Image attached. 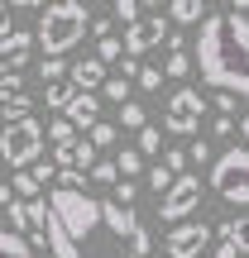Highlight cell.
I'll return each instance as SVG.
<instances>
[{
  "instance_id": "6da1fadb",
  "label": "cell",
  "mask_w": 249,
  "mask_h": 258,
  "mask_svg": "<svg viewBox=\"0 0 249 258\" xmlns=\"http://www.w3.org/2000/svg\"><path fill=\"white\" fill-rule=\"evenodd\" d=\"M196 72L211 91H230L249 101V19L225 10L206 15L196 34Z\"/></svg>"
},
{
  "instance_id": "7a4b0ae2",
  "label": "cell",
  "mask_w": 249,
  "mask_h": 258,
  "mask_svg": "<svg viewBox=\"0 0 249 258\" xmlns=\"http://www.w3.org/2000/svg\"><path fill=\"white\" fill-rule=\"evenodd\" d=\"M91 19H86V5H77V0H58V5H48L43 15H38V48H43V57H63L67 48H77L86 34H91Z\"/></svg>"
},
{
  "instance_id": "3957f363",
  "label": "cell",
  "mask_w": 249,
  "mask_h": 258,
  "mask_svg": "<svg viewBox=\"0 0 249 258\" xmlns=\"http://www.w3.org/2000/svg\"><path fill=\"white\" fill-rule=\"evenodd\" d=\"M48 211L72 239H91L96 225H101V201L86 191H72V186H53L48 191Z\"/></svg>"
},
{
  "instance_id": "277c9868",
  "label": "cell",
  "mask_w": 249,
  "mask_h": 258,
  "mask_svg": "<svg viewBox=\"0 0 249 258\" xmlns=\"http://www.w3.org/2000/svg\"><path fill=\"white\" fill-rule=\"evenodd\" d=\"M38 153H43V124L29 115V120L19 124H5V134H0V163L15 167V172H29V167L38 163Z\"/></svg>"
},
{
  "instance_id": "5b68a950",
  "label": "cell",
  "mask_w": 249,
  "mask_h": 258,
  "mask_svg": "<svg viewBox=\"0 0 249 258\" xmlns=\"http://www.w3.org/2000/svg\"><path fill=\"white\" fill-rule=\"evenodd\" d=\"M206 115V96L196 86H177L173 96L163 101V129L168 134H196Z\"/></svg>"
},
{
  "instance_id": "8992f818",
  "label": "cell",
  "mask_w": 249,
  "mask_h": 258,
  "mask_svg": "<svg viewBox=\"0 0 249 258\" xmlns=\"http://www.w3.org/2000/svg\"><path fill=\"white\" fill-rule=\"evenodd\" d=\"M206 244H211V225H206V220L173 225V230L163 234V253H168V258H202Z\"/></svg>"
},
{
  "instance_id": "52a82bcc",
  "label": "cell",
  "mask_w": 249,
  "mask_h": 258,
  "mask_svg": "<svg viewBox=\"0 0 249 258\" xmlns=\"http://www.w3.org/2000/svg\"><path fill=\"white\" fill-rule=\"evenodd\" d=\"M196 206H202V177L187 172V177H177L173 191L158 201V220H182V225H187V215H192Z\"/></svg>"
},
{
  "instance_id": "ba28073f",
  "label": "cell",
  "mask_w": 249,
  "mask_h": 258,
  "mask_svg": "<svg viewBox=\"0 0 249 258\" xmlns=\"http://www.w3.org/2000/svg\"><path fill=\"white\" fill-rule=\"evenodd\" d=\"M244 182H249V148L235 144L211 163V186L225 196V191H235V186H244Z\"/></svg>"
},
{
  "instance_id": "9c48e42d",
  "label": "cell",
  "mask_w": 249,
  "mask_h": 258,
  "mask_svg": "<svg viewBox=\"0 0 249 258\" xmlns=\"http://www.w3.org/2000/svg\"><path fill=\"white\" fill-rule=\"evenodd\" d=\"M163 38H173V34H168V15L158 10V15H144L139 24L125 29V53L139 57V53H148V48H158Z\"/></svg>"
},
{
  "instance_id": "30bf717a",
  "label": "cell",
  "mask_w": 249,
  "mask_h": 258,
  "mask_svg": "<svg viewBox=\"0 0 249 258\" xmlns=\"http://www.w3.org/2000/svg\"><path fill=\"white\" fill-rule=\"evenodd\" d=\"M53 163H58V172H82V167H96V144L91 139H72V144H58L53 148Z\"/></svg>"
},
{
  "instance_id": "8fae6325",
  "label": "cell",
  "mask_w": 249,
  "mask_h": 258,
  "mask_svg": "<svg viewBox=\"0 0 249 258\" xmlns=\"http://www.w3.org/2000/svg\"><path fill=\"white\" fill-rule=\"evenodd\" d=\"M63 115L77 124V134H91V129L101 124V120H96V115H101V96H91V91H77L72 101H67V110H63Z\"/></svg>"
},
{
  "instance_id": "7c38bea8",
  "label": "cell",
  "mask_w": 249,
  "mask_h": 258,
  "mask_svg": "<svg viewBox=\"0 0 249 258\" xmlns=\"http://www.w3.org/2000/svg\"><path fill=\"white\" fill-rule=\"evenodd\" d=\"M67 82H72V91H91L96 96L111 77H106V62H101V57H82V62H72V77H67Z\"/></svg>"
},
{
  "instance_id": "4fadbf2b",
  "label": "cell",
  "mask_w": 249,
  "mask_h": 258,
  "mask_svg": "<svg viewBox=\"0 0 249 258\" xmlns=\"http://www.w3.org/2000/svg\"><path fill=\"white\" fill-rule=\"evenodd\" d=\"M101 225H111V234H120V239H134V234H139L134 211L120 206V201H101Z\"/></svg>"
},
{
  "instance_id": "5bb4252c",
  "label": "cell",
  "mask_w": 249,
  "mask_h": 258,
  "mask_svg": "<svg viewBox=\"0 0 249 258\" xmlns=\"http://www.w3.org/2000/svg\"><path fill=\"white\" fill-rule=\"evenodd\" d=\"M43 230H48V249H53V258H82V253H77V239H72V234H67L63 225L53 220V215H48V225H43Z\"/></svg>"
},
{
  "instance_id": "9a60e30c",
  "label": "cell",
  "mask_w": 249,
  "mask_h": 258,
  "mask_svg": "<svg viewBox=\"0 0 249 258\" xmlns=\"http://www.w3.org/2000/svg\"><path fill=\"white\" fill-rule=\"evenodd\" d=\"M221 239H230L240 253H249V211L240 215V220H225L221 225Z\"/></svg>"
},
{
  "instance_id": "2e32d148",
  "label": "cell",
  "mask_w": 249,
  "mask_h": 258,
  "mask_svg": "<svg viewBox=\"0 0 249 258\" xmlns=\"http://www.w3.org/2000/svg\"><path fill=\"white\" fill-rule=\"evenodd\" d=\"M38 77H43V86H63L67 77H72V62H63V57H43V62H38Z\"/></svg>"
},
{
  "instance_id": "e0dca14e",
  "label": "cell",
  "mask_w": 249,
  "mask_h": 258,
  "mask_svg": "<svg viewBox=\"0 0 249 258\" xmlns=\"http://www.w3.org/2000/svg\"><path fill=\"white\" fill-rule=\"evenodd\" d=\"M0 258H34V244L24 239V234H0Z\"/></svg>"
},
{
  "instance_id": "ac0fdd59",
  "label": "cell",
  "mask_w": 249,
  "mask_h": 258,
  "mask_svg": "<svg viewBox=\"0 0 249 258\" xmlns=\"http://www.w3.org/2000/svg\"><path fill=\"white\" fill-rule=\"evenodd\" d=\"M168 19H177V24H196V19H206V10L196 5V0H173V5H168Z\"/></svg>"
},
{
  "instance_id": "d6986e66",
  "label": "cell",
  "mask_w": 249,
  "mask_h": 258,
  "mask_svg": "<svg viewBox=\"0 0 249 258\" xmlns=\"http://www.w3.org/2000/svg\"><path fill=\"white\" fill-rule=\"evenodd\" d=\"M115 172H120L125 182H129V177H139V172H144V153H139V148H120V158H115Z\"/></svg>"
},
{
  "instance_id": "ffe728a7",
  "label": "cell",
  "mask_w": 249,
  "mask_h": 258,
  "mask_svg": "<svg viewBox=\"0 0 249 258\" xmlns=\"http://www.w3.org/2000/svg\"><path fill=\"white\" fill-rule=\"evenodd\" d=\"M48 139H53V148H58V144H72V139H82V134H77V124L67 120V115H53V120H48Z\"/></svg>"
},
{
  "instance_id": "44dd1931",
  "label": "cell",
  "mask_w": 249,
  "mask_h": 258,
  "mask_svg": "<svg viewBox=\"0 0 249 258\" xmlns=\"http://www.w3.org/2000/svg\"><path fill=\"white\" fill-rule=\"evenodd\" d=\"M10 186H15L19 201H38V196H43V186L34 182V172H15V177H10Z\"/></svg>"
},
{
  "instance_id": "7402d4cb",
  "label": "cell",
  "mask_w": 249,
  "mask_h": 258,
  "mask_svg": "<svg viewBox=\"0 0 249 258\" xmlns=\"http://www.w3.org/2000/svg\"><path fill=\"white\" fill-rule=\"evenodd\" d=\"M101 101L106 105H129V82L125 77H111V82L101 86Z\"/></svg>"
},
{
  "instance_id": "603a6c76",
  "label": "cell",
  "mask_w": 249,
  "mask_h": 258,
  "mask_svg": "<svg viewBox=\"0 0 249 258\" xmlns=\"http://www.w3.org/2000/svg\"><path fill=\"white\" fill-rule=\"evenodd\" d=\"M120 124H125V129H134V134H144V129H148L144 105H134V101H129V105H120Z\"/></svg>"
},
{
  "instance_id": "cb8c5ba5",
  "label": "cell",
  "mask_w": 249,
  "mask_h": 258,
  "mask_svg": "<svg viewBox=\"0 0 249 258\" xmlns=\"http://www.w3.org/2000/svg\"><path fill=\"white\" fill-rule=\"evenodd\" d=\"M72 82H63V86H48V96H43V105L48 110H67V101H72Z\"/></svg>"
},
{
  "instance_id": "d4e9b609",
  "label": "cell",
  "mask_w": 249,
  "mask_h": 258,
  "mask_svg": "<svg viewBox=\"0 0 249 258\" xmlns=\"http://www.w3.org/2000/svg\"><path fill=\"white\" fill-rule=\"evenodd\" d=\"M168 77H177V82H182L187 72H196V57H187V53H168V67H163Z\"/></svg>"
},
{
  "instance_id": "484cf974",
  "label": "cell",
  "mask_w": 249,
  "mask_h": 258,
  "mask_svg": "<svg viewBox=\"0 0 249 258\" xmlns=\"http://www.w3.org/2000/svg\"><path fill=\"white\" fill-rule=\"evenodd\" d=\"M29 105H34L29 96H15V101H5V105H0V110H5V124H19V120H29Z\"/></svg>"
},
{
  "instance_id": "4316f807",
  "label": "cell",
  "mask_w": 249,
  "mask_h": 258,
  "mask_svg": "<svg viewBox=\"0 0 249 258\" xmlns=\"http://www.w3.org/2000/svg\"><path fill=\"white\" fill-rule=\"evenodd\" d=\"M173 182H177V177H173V172H168V167H163V163H158V167H148V186H154V191H158V196H168V191H173Z\"/></svg>"
},
{
  "instance_id": "83f0119b",
  "label": "cell",
  "mask_w": 249,
  "mask_h": 258,
  "mask_svg": "<svg viewBox=\"0 0 249 258\" xmlns=\"http://www.w3.org/2000/svg\"><path fill=\"white\" fill-rule=\"evenodd\" d=\"M15 96H24V77H19V72H10V77H0V105H5V101H15Z\"/></svg>"
},
{
  "instance_id": "f1b7e54d",
  "label": "cell",
  "mask_w": 249,
  "mask_h": 258,
  "mask_svg": "<svg viewBox=\"0 0 249 258\" xmlns=\"http://www.w3.org/2000/svg\"><path fill=\"white\" fill-rule=\"evenodd\" d=\"M96 57H101V62H120V57H125V38H106V43H96Z\"/></svg>"
},
{
  "instance_id": "f546056e",
  "label": "cell",
  "mask_w": 249,
  "mask_h": 258,
  "mask_svg": "<svg viewBox=\"0 0 249 258\" xmlns=\"http://www.w3.org/2000/svg\"><path fill=\"white\" fill-rule=\"evenodd\" d=\"M187 163H192L187 153H177V148H163V167H168L173 177H187Z\"/></svg>"
},
{
  "instance_id": "4dcf8cb0",
  "label": "cell",
  "mask_w": 249,
  "mask_h": 258,
  "mask_svg": "<svg viewBox=\"0 0 249 258\" xmlns=\"http://www.w3.org/2000/svg\"><path fill=\"white\" fill-rule=\"evenodd\" d=\"M19 196H15V186L10 182H0V234H5V225H10V206H15Z\"/></svg>"
},
{
  "instance_id": "1f68e13d",
  "label": "cell",
  "mask_w": 249,
  "mask_h": 258,
  "mask_svg": "<svg viewBox=\"0 0 249 258\" xmlns=\"http://www.w3.org/2000/svg\"><path fill=\"white\" fill-rule=\"evenodd\" d=\"M158 148H163V134H158V129H154V124H148V129H144V134H139V153H144V158H148V153H158Z\"/></svg>"
},
{
  "instance_id": "d6a6232c",
  "label": "cell",
  "mask_w": 249,
  "mask_h": 258,
  "mask_svg": "<svg viewBox=\"0 0 249 258\" xmlns=\"http://www.w3.org/2000/svg\"><path fill=\"white\" fill-rule=\"evenodd\" d=\"M29 172H34V182H38V186H43V182H58V177H63V172H58V163H43V158H38Z\"/></svg>"
},
{
  "instance_id": "836d02e7",
  "label": "cell",
  "mask_w": 249,
  "mask_h": 258,
  "mask_svg": "<svg viewBox=\"0 0 249 258\" xmlns=\"http://www.w3.org/2000/svg\"><path fill=\"white\" fill-rule=\"evenodd\" d=\"M148 249H154V239H148V230L139 225V234L129 239V258H148Z\"/></svg>"
},
{
  "instance_id": "e575fe53",
  "label": "cell",
  "mask_w": 249,
  "mask_h": 258,
  "mask_svg": "<svg viewBox=\"0 0 249 258\" xmlns=\"http://www.w3.org/2000/svg\"><path fill=\"white\" fill-rule=\"evenodd\" d=\"M216 110H221V115H230V120H235V110H240V96H230V91H216Z\"/></svg>"
},
{
  "instance_id": "d590c367",
  "label": "cell",
  "mask_w": 249,
  "mask_h": 258,
  "mask_svg": "<svg viewBox=\"0 0 249 258\" xmlns=\"http://www.w3.org/2000/svg\"><path fill=\"white\" fill-rule=\"evenodd\" d=\"M134 196H139V182H115V201H120V206L134 211Z\"/></svg>"
},
{
  "instance_id": "8d00e7d4",
  "label": "cell",
  "mask_w": 249,
  "mask_h": 258,
  "mask_svg": "<svg viewBox=\"0 0 249 258\" xmlns=\"http://www.w3.org/2000/svg\"><path fill=\"white\" fill-rule=\"evenodd\" d=\"M134 82L144 86V91H158V86H163V72H158V67H144V72H139Z\"/></svg>"
},
{
  "instance_id": "74e56055",
  "label": "cell",
  "mask_w": 249,
  "mask_h": 258,
  "mask_svg": "<svg viewBox=\"0 0 249 258\" xmlns=\"http://www.w3.org/2000/svg\"><path fill=\"white\" fill-rule=\"evenodd\" d=\"M115 134H120V129H115V124H96V129H91V134H86V139H91V144L101 148V144H115Z\"/></svg>"
},
{
  "instance_id": "f35d334b",
  "label": "cell",
  "mask_w": 249,
  "mask_h": 258,
  "mask_svg": "<svg viewBox=\"0 0 249 258\" xmlns=\"http://www.w3.org/2000/svg\"><path fill=\"white\" fill-rule=\"evenodd\" d=\"M115 177H120V172H115V163H96V167H91V182H106V186H115Z\"/></svg>"
},
{
  "instance_id": "ab89813d",
  "label": "cell",
  "mask_w": 249,
  "mask_h": 258,
  "mask_svg": "<svg viewBox=\"0 0 249 258\" xmlns=\"http://www.w3.org/2000/svg\"><path fill=\"white\" fill-rule=\"evenodd\" d=\"M211 134H216V139H230V134H235V120H230V115H216Z\"/></svg>"
},
{
  "instance_id": "60d3db41",
  "label": "cell",
  "mask_w": 249,
  "mask_h": 258,
  "mask_svg": "<svg viewBox=\"0 0 249 258\" xmlns=\"http://www.w3.org/2000/svg\"><path fill=\"white\" fill-rule=\"evenodd\" d=\"M187 158H192L196 167H202V163H211V144H192V153H187Z\"/></svg>"
},
{
  "instance_id": "b9f144b4",
  "label": "cell",
  "mask_w": 249,
  "mask_h": 258,
  "mask_svg": "<svg viewBox=\"0 0 249 258\" xmlns=\"http://www.w3.org/2000/svg\"><path fill=\"white\" fill-rule=\"evenodd\" d=\"M211 258H244V253H240V249H235V244H230V239H221V244H216V253H211Z\"/></svg>"
},
{
  "instance_id": "7bdbcfd3",
  "label": "cell",
  "mask_w": 249,
  "mask_h": 258,
  "mask_svg": "<svg viewBox=\"0 0 249 258\" xmlns=\"http://www.w3.org/2000/svg\"><path fill=\"white\" fill-rule=\"evenodd\" d=\"M5 34H15V29H10V5H0V38Z\"/></svg>"
},
{
  "instance_id": "ee69618b",
  "label": "cell",
  "mask_w": 249,
  "mask_h": 258,
  "mask_svg": "<svg viewBox=\"0 0 249 258\" xmlns=\"http://www.w3.org/2000/svg\"><path fill=\"white\" fill-rule=\"evenodd\" d=\"M240 144L249 148V115H240Z\"/></svg>"
},
{
  "instance_id": "f6af8a7d",
  "label": "cell",
  "mask_w": 249,
  "mask_h": 258,
  "mask_svg": "<svg viewBox=\"0 0 249 258\" xmlns=\"http://www.w3.org/2000/svg\"><path fill=\"white\" fill-rule=\"evenodd\" d=\"M0 134H5V124H0Z\"/></svg>"
},
{
  "instance_id": "bcb514c9",
  "label": "cell",
  "mask_w": 249,
  "mask_h": 258,
  "mask_svg": "<svg viewBox=\"0 0 249 258\" xmlns=\"http://www.w3.org/2000/svg\"><path fill=\"white\" fill-rule=\"evenodd\" d=\"M0 167H5V163H0Z\"/></svg>"
},
{
  "instance_id": "7dc6e473",
  "label": "cell",
  "mask_w": 249,
  "mask_h": 258,
  "mask_svg": "<svg viewBox=\"0 0 249 258\" xmlns=\"http://www.w3.org/2000/svg\"><path fill=\"white\" fill-rule=\"evenodd\" d=\"M244 258H249V253H244Z\"/></svg>"
}]
</instances>
